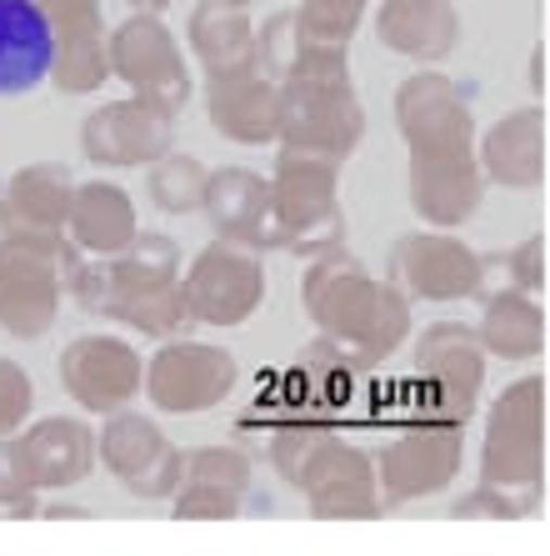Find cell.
I'll use <instances>...</instances> for the list:
<instances>
[{
  "mask_svg": "<svg viewBox=\"0 0 550 556\" xmlns=\"http://www.w3.org/2000/svg\"><path fill=\"white\" fill-rule=\"evenodd\" d=\"M396 121L410 146V206L431 226H461L481 206L486 170L475 161V116L456 80L415 71L396 91Z\"/></svg>",
  "mask_w": 550,
  "mask_h": 556,
  "instance_id": "cell-1",
  "label": "cell"
},
{
  "mask_svg": "<svg viewBox=\"0 0 550 556\" xmlns=\"http://www.w3.org/2000/svg\"><path fill=\"white\" fill-rule=\"evenodd\" d=\"M71 296L105 321H120L161 341L195 326L186 311V291H180V251L170 236L155 231L136 236V247H126L120 256H86L76 266Z\"/></svg>",
  "mask_w": 550,
  "mask_h": 556,
  "instance_id": "cell-2",
  "label": "cell"
},
{
  "mask_svg": "<svg viewBox=\"0 0 550 556\" xmlns=\"http://www.w3.org/2000/svg\"><path fill=\"white\" fill-rule=\"evenodd\" d=\"M310 321L320 337H335L350 346L360 362H385L410 331V301L400 286H381L356 256L341 247L320 251L310 261L306 286H300Z\"/></svg>",
  "mask_w": 550,
  "mask_h": 556,
  "instance_id": "cell-3",
  "label": "cell"
},
{
  "mask_svg": "<svg viewBox=\"0 0 550 556\" xmlns=\"http://www.w3.org/2000/svg\"><path fill=\"white\" fill-rule=\"evenodd\" d=\"M366 136V111L350 91L346 46L300 36V51L281 76V146L346 161Z\"/></svg>",
  "mask_w": 550,
  "mask_h": 556,
  "instance_id": "cell-4",
  "label": "cell"
},
{
  "mask_svg": "<svg viewBox=\"0 0 550 556\" xmlns=\"http://www.w3.org/2000/svg\"><path fill=\"white\" fill-rule=\"evenodd\" d=\"M546 387L540 376H521L515 387L500 391L496 412L486 427V452H481V492L465 496L456 511L461 517H525L540 502V462H546V441H540V412H546Z\"/></svg>",
  "mask_w": 550,
  "mask_h": 556,
  "instance_id": "cell-5",
  "label": "cell"
},
{
  "mask_svg": "<svg viewBox=\"0 0 550 556\" xmlns=\"http://www.w3.org/2000/svg\"><path fill=\"white\" fill-rule=\"evenodd\" d=\"M276 466L295 481V492L325 521H366L385 506L381 471L360 446L335 441L320 427H281L276 431Z\"/></svg>",
  "mask_w": 550,
  "mask_h": 556,
  "instance_id": "cell-6",
  "label": "cell"
},
{
  "mask_svg": "<svg viewBox=\"0 0 550 556\" xmlns=\"http://www.w3.org/2000/svg\"><path fill=\"white\" fill-rule=\"evenodd\" d=\"M101 452V431L76 416H46L36 427L0 437V511L30 517L36 492H61L90 477Z\"/></svg>",
  "mask_w": 550,
  "mask_h": 556,
  "instance_id": "cell-7",
  "label": "cell"
},
{
  "mask_svg": "<svg viewBox=\"0 0 550 556\" xmlns=\"http://www.w3.org/2000/svg\"><path fill=\"white\" fill-rule=\"evenodd\" d=\"M80 261L71 236H0V331L15 341L46 337Z\"/></svg>",
  "mask_w": 550,
  "mask_h": 556,
  "instance_id": "cell-8",
  "label": "cell"
},
{
  "mask_svg": "<svg viewBox=\"0 0 550 556\" xmlns=\"http://www.w3.org/2000/svg\"><path fill=\"white\" fill-rule=\"evenodd\" d=\"M335 181H341V161L281 146L270 191H276V216H281L285 247L300 251V256H320V251L341 247Z\"/></svg>",
  "mask_w": 550,
  "mask_h": 556,
  "instance_id": "cell-9",
  "label": "cell"
},
{
  "mask_svg": "<svg viewBox=\"0 0 550 556\" xmlns=\"http://www.w3.org/2000/svg\"><path fill=\"white\" fill-rule=\"evenodd\" d=\"M415 381H421V416L415 421H450L465 427L486 381V346L481 331H465L456 321L431 326L415 346Z\"/></svg>",
  "mask_w": 550,
  "mask_h": 556,
  "instance_id": "cell-10",
  "label": "cell"
},
{
  "mask_svg": "<svg viewBox=\"0 0 550 556\" xmlns=\"http://www.w3.org/2000/svg\"><path fill=\"white\" fill-rule=\"evenodd\" d=\"M186 291V311L195 326H241L251 321L266 301V266H260L256 247L241 241H210L201 256L180 276Z\"/></svg>",
  "mask_w": 550,
  "mask_h": 556,
  "instance_id": "cell-11",
  "label": "cell"
},
{
  "mask_svg": "<svg viewBox=\"0 0 550 556\" xmlns=\"http://www.w3.org/2000/svg\"><path fill=\"white\" fill-rule=\"evenodd\" d=\"M111 76L126 80L130 96L166 105V111H186L191 101V76H186V55H180L176 30L155 11H136L111 30Z\"/></svg>",
  "mask_w": 550,
  "mask_h": 556,
  "instance_id": "cell-12",
  "label": "cell"
},
{
  "mask_svg": "<svg viewBox=\"0 0 550 556\" xmlns=\"http://www.w3.org/2000/svg\"><path fill=\"white\" fill-rule=\"evenodd\" d=\"M235 356L210 341L170 337L145 366V396L166 416H201L235 391Z\"/></svg>",
  "mask_w": 550,
  "mask_h": 556,
  "instance_id": "cell-13",
  "label": "cell"
},
{
  "mask_svg": "<svg viewBox=\"0 0 550 556\" xmlns=\"http://www.w3.org/2000/svg\"><path fill=\"white\" fill-rule=\"evenodd\" d=\"M101 462L116 481H126L130 496H145V502H176L180 477H186V456L176 452V441L151 416H136L126 406L105 416Z\"/></svg>",
  "mask_w": 550,
  "mask_h": 556,
  "instance_id": "cell-14",
  "label": "cell"
},
{
  "mask_svg": "<svg viewBox=\"0 0 550 556\" xmlns=\"http://www.w3.org/2000/svg\"><path fill=\"white\" fill-rule=\"evenodd\" d=\"M170 146H176V111L145 96L105 101L80 126V151L95 166H155L161 155H170Z\"/></svg>",
  "mask_w": 550,
  "mask_h": 556,
  "instance_id": "cell-15",
  "label": "cell"
},
{
  "mask_svg": "<svg viewBox=\"0 0 550 556\" xmlns=\"http://www.w3.org/2000/svg\"><path fill=\"white\" fill-rule=\"evenodd\" d=\"M375 471H381V496L391 506L440 492L461 471V427H450V421H410L406 431L391 437Z\"/></svg>",
  "mask_w": 550,
  "mask_h": 556,
  "instance_id": "cell-16",
  "label": "cell"
},
{
  "mask_svg": "<svg viewBox=\"0 0 550 556\" xmlns=\"http://www.w3.org/2000/svg\"><path fill=\"white\" fill-rule=\"evenodd\" d=\"M61 387L86 412L111 416L141 396L145 362H141V351L120 337H76L61 351Z\"/></svg>",
  "mask_w": 550,
  "mask_h": 556,
  "instance_id": "cell-17",
  "label": "cell"
},
{
  "mask_svg": "<svg viewBox=\"0 0 550 556\" xmlns=\"http://www.w3.org/2000/svg\"><path fill=\"white\" fill-rule=\"evenodd\" d=\"M205 111L210 126L235 146L281 141V80L270 76L260 55L235 71L205 76Z\"/></svg>",
  "mask_w": 550,
  "mask_h": 556,
  "instance_id": "cell-18",
  "label": "cell"
},
{
  "mask_svg": "<svg viewBox=\"0 0 550 556\" xmlns=\"http://www.w3.org/2000/svg\"><path fill=\"white\" fill-rule=\"evenodd\" d=\"M391 276L406 296L421 301H461L481 291V276H486V261L475 256L465 241L456 236H400L396 261H391Z\"/></svg>",
  "mask_w": 550,
  "mask_h": 556,
  "instance_id": "cell-19",
  "label": "cell"
},
{
  "mask_svg": "<svg viewBox=\"0 0 550 556\" xmlns=\"http://www.w3.org/2000/svg\"><path fill=\"white\" fill-rule=\"evenodd\" d=\"M55 30V86L65 96L101 91L111 76V40H105L101 0H36Z\"/></svg>",
  "mask_w": 550,
  "mask_h": 556,
  "instance_id": "cell-20",
  "label": "cell"
},
{
  "mask_svg": "<svg viewBox=\"0 0 550 556\" xmlns=\"http://www.w3.org/2000/svg\"><path fill=\"white\" fill-rule=\"evenodd\" d=\"M205 216L216 226V236L226 241H241V247H285L281 236V216H276V191L270 181H260L256 170H216L210 186H205Z\"/></svg>",
  "mask_w": 550,
  "mask_h": 556,
  "instance_id": "cell-21",
  "label": "cell"
},
{
  "mask_svg": "<svg viewBox=\"0 0 550 556\" xmlns=\"http://www.w3.org/2000/svg\"><path fill=\"white\" fill-rule=\"evenodd\" d=\"M256 466L235 446H205V452L186 456V477L176 492V517L180 521H226L245 506Z\"/></svg>",
  "mask_w": 550,
  "mask_h": 556,
  "instance_id": "cell-22",
  "label": "cell"
},
{
  "mask_svg": "<svg viewBox=\"0 0 550 556\" xmlns=\"http://www.w3.org/2000/svg\"><path fill=\"white\" fill-rule=\"evenodd\" d=\"M65 236L80 256L101 261V256H120L126 247H136L141 220H136V201L126 186L116 181H86L71 195V216H65Z\"/></svg>",
  "mask_w": 550,
  "mask_h": 556,
  "instance_id": "cell-23",
  "label": "cell"
},
{
  "mask_svg": "<svg viewBox=\"0 0 550 556\" xmlns=\"http://www.w3.org/2000/svg\"><path fill=\"white\" fill-rule=\"evenodd\" d=\"M55 71V30L36 0H0V96H30Z\"/></svg>",
  "mask_w": 550,
  "mask_h": 556,
  "instance_id": "cell-24",
  "label": "cell"
},
{
  "mask_svg": "<svg viewBox=\"0 0 550 556\" xmlns=\"http://www.w3.org/2000/svg\"><path fill=\"white\" fill-rule=\"evenodd\" d=\"M71 195L65 166H21L0 191V236H65Z\"/></svg>",
  "mask_w": 550,
  "mask_h": 556,
  "instance_id": "cell-25",
  "label": "cell"
},
{
  "mask_svg": "<svg viewBox=\"0 0 550 556\" xmlns=\"http://www.w3.org/2000/svg\"><path fill=\"white\" fill-rule=\"evenodd\" d=\"M375 36H381L385 51L431 65L456 51L461 21H456V5H450V0H381Z\"/></svg>",
  "mask_w": 550,
  "mask_h": 556,
  "instance_id": "cell-26",
  "label": "cell"
},
{
  "mask_svg": "<svg viewBox=\"0 0 550 556\" xmlns=\"http://www.w3.org/2000/svg\"><path fill=\"white\" fill-rule=\"evenodd\" d=\"M540 116L536 105H525V111H511L506 121H496L481 146V170H486L490 181L511 186V191H530L540 186L546 176V151H540Z\"/></svg>",
  "mask_w": 550,
  "mask_h": 556,
  "instance_id": "cell-27",
  "label": "cell"
},
{
  "mask_svg": "<svg viewBox=\"0 0 550 556\" xmlns=\"http://www.w3.org/2000/svg\"><path fill=\"white\" fill-rule=\"evenodd\" d=\"M191 51L205 65V76L235 71V65L256 61L260 55V30L251 26L245 5L231 0H201L191 11Z\"/></svg>",
  "mask_w": 550,
  "mask_h": 556,
  "instance_id": "cell-28",
  "label": "cell"
},
{
  "mask_svg": "<svg viewBox=\"0 0 550 556\" xmlns=\"http://www.w3.org/2000/svg\"><path fill=\"white\" fill-rule=\"evenodd\" d=\"M481 346L506 356V362H530L546 346V316L525 291H500L486 301L481 316Z\"/></svg>",
  "mask_w": 550,
  "mask_h": 556,
  "instance_id": "cell-29",
  "label": "cell"
},
{
  "mask_svg": "<svg viewBox=\"0 0 550 556\" xmlns=\"http://www.w3.org/2000/svg\"><path fill=\"white\" fill-rule=\"evenodd\" d=\"M360 366H371V362H360L350 346H341L335 337H320L316 346L300 351V381H306V396L316 406H341L356 396V376Z\"/></svg>",
  "mask_w": 550,
  "mask_h": 556,
  "instance_id": "cell-30",
  "label": "cell"
},
{
  "mask_svg": "<svg viewBox=\"0 0 550 556\" xmlns=\"http://www.w3.org/2000/svg\"><path fill=\"white\" fill-rule=\"evenodd\" d=\"M205 186H210V170L201 166V155L191 151H170L151 166V201L166 216H191L205 206Z\"/></svg>",
  "mask_w": 550,
  "mask_h": 556,
  "instance_id": "cell-31",
  "label": "cell"
},
{
  "mask_svg": "<svg viewBox=\"0 0 550 556\" xmlns=\"http://www.w3.org/2000/svg\"><path fill=\"white\" fill-rule=\"evenodd\" d=\"M366 5H371V0H300L295 21H300V36L306 40H320V46H350Z\"/></svg>",
  "mask_w": 550,
  "mask_h": 556,
  "instance_id": "cell-32",
  "label": "cell"
},
{
  "mask_svg": "<svg viewBox=\"0 0 550 556\" xmlns=\"http://www.w3.org/2000/svg\"><path fill=\"white\" fill-rule=\"evenodd\" d=\"M30 406H36V381L21 362L11 356H0V437H15V431L26 427Z\"/></svg>",
  "mask_w": 550,
  "mask_h": 556,
  "instance_id": "cell-33",
  "label": "cell"
},
{
  "mask_svg": "<svg viewBox=\"0 0 550 556\" xmlns=\"http://www.w3.org/2000/svg\"><path fill=\"white\" fill-rule=\"evenodd\" d=\"M506 271L515 276L521 291H540V286H546V271H540V236H525L521 251L506 256Z\"/></svg>",
  "mask_w": 550,
  "mask_h": 556,
  "instance_id": "cell-34",
  "label": "cell"
},
{
  "mask_svg": "<svg viewBox=\"0 0 550 556\" xmlns=\"http://www.w3.org/2000/svg\"><path fill=\"white\" fill-rule=\"evenodd\" d=\"M126 5H136V11H155V15H161V11H166V5H170V0H126Z\"/></svg>",
  "mask_w": 550,
  "mask_h": 556,
  "instance_id": "cell-35",
  "label": "cell"
},
{
  "mask_svg": "<svg viewBox=\"0 0 550 556\" xmlns=\"http://www.w3.org/2000/svg\"><path fill=\"white\" fill-rule=\"evenodd\" d=\"M231 5H256V0H231Z\"/></svg>",
  "mask_w": 550,
  "mask_h": 556,
  "instance_id": "cell-36",
  "label": "cell"
}]
</instances>
